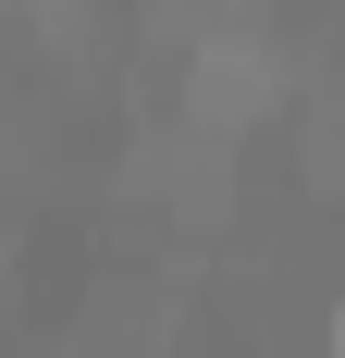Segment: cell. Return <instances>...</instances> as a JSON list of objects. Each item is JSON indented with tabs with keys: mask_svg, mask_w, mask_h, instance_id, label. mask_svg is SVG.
<instances>
[{
	"mask_svg": "<svg viewBox=\"0 0 345 358\" xmlns=\"http://www.w3.org/2000/svg\"><path fill=\"white\" fill-rule=\"evenodd\" d=\"M272 99H284L272 37H247V25L198 37V62H185V124H198V136H247V124H259Z\"/></svg>",
	"mask_w": 345,
	"mask_h": 358,
	"instance_id": "obj_1",
	"label": "cell"
}]
</instances>
